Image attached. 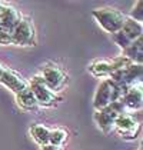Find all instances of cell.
<instances>
[{
  "label": "cell",
  "instance_id": "4fadbf2b",
  "mask_svg": "<svg viewBox=\"0 0 143 150\" xmlns=\"http://www.w3.org/2000/svg\"><path fill=\"white\" fill-rule=\"evenodd\" d=\"M122 103L125 106V109L127 112H135V110H140L142 107V100H143V93L140 84L129 87L127 90L122 94Z\"/></svg>",
  "mask_w": 143,
  "mask_h": 150
},
{
  "label": "cell",
  "instance_id": "ac0fdd59",
  "mask_svg": "<svg viewBox=\"0 0 143 150\" xmlns=\"http://www.w3.org/2000/svg\"><path fill=\"white\" fill-rule=\"evenodd\" d=\"M130 19L137 22V23H142L143 22V1L139 0L136 3V7H133V10L130 13Z\"/></svg>",
  "mask_w": 143,
  "mask_h": 150
},
{
  "label": "cell",
  "instance_id": "e0dca14e",
  "mask_svg": "<svg viewBox=\"0 0 143 150\" xmlns=\"http://www.w3.org/2000/svg\"><path fill=\"white\" fill-rule=\"evenodd\" d=\"M66 136H67V133H66L64 130H62V129L50 130V133H49V144L56 146V147H60V146L64 143Z\"/></svg>",
  "mask_w": 143,
  "mask_h": 150
},
{
  "label": "cell",
  "instance_id": "7c38bea8",
  "mask_svg": "<svg viewBox=\"0 0 143 150\" xmlns=\"http://www.w3.org/2000/svg\"><path fill=\"white\" fill-rule=\"evenodd\" d=\"M22 16L9 4H0V33H12L16 24L20 22Z\"/></svg>",
  "mask_w": 143,
  "mask_h": 150
},
{
  "label": "cell",
  "instance_id": "3957f363",
  "mask_svg": "<svg viewBox=\"0 0 143 150\" xmlns=\"http://www.w3.org/2000/svg\"><path fill=\"white\" fill-rule=\"evenodd\" d=\"M142 67H143L142 64H135V63H132L127 67L120 69V70H118V71H115V73H112L109 79L115 81L120 89L123 90V93H125V90H127L129 87L140 84L142 74H143Z\"/></svg>",
  "mask_w": 143,
  "mask_h": 150
},
{
  "label": "cell",
  "instance_id": "8992f818",
  "mask_svg": "<svg viewBox=\"0 0 143 150\" xmlns=\"http://www.w3.org/2000/svg\"><path fill=\"white\" fill-rule=\"evenodd\" d=\"M12 45L17 46H35L36 30L30 19L22 17L12 32Z\"/></svg>",
  "mask_w": 143,
  "mask_h": 150
},
{
  "label": "cell",
  "instance_id": "7a4b0ae2",
  "mask_svg": "<svg viewBox=\"0 0 143 150\" xmlns=\"http://www.w3.org/2000/svg\"><path fill=\"white\" fill-rule=\"evenodd\" d=\"M93 17L96 19V22L100 24L107 33L115 35L120 27L123 26L126 17L123 13H120L116 9L112 7H102V9H96L92 12Z\"/></svg>",
  "mask_w": 143,
  "mask_h": 150
},
{
  "label": "cell",
  "instance_id": "9a60e30c",
  "mask_svg": "<svg viewBox=\"0 0 143 150\" xmlns=\"http://www.w3.org/2000/svg\"><path fill=\"white\" fill-rule=\"evenodd\" d=\"M49 133H50V130L43 125H35V126L30 127L32 137L35 139V142L40 146L49 144Z\"/></svg>",
  "mask_w": 143,
  "mask_h": 150
},
{
  "label": "cell",
  "instance_id": "52a82bcc",
  "mask_svg": "<svg viewBox=\"0 0 143 150\" xmlns=\"http://www.w3.org/2000/svg\"><path fill=\"white\" fill-rule=\"evenodd\" d=\"M129 64H132L129 59H126L125 56H120V57H116L113 60H96L89 66V70L92 71V74H95L97 77H110L112 73H115L120 69H125Z\"/></svg>",
  "mask_w": 143,
  "mask_h": 150
},
{
  "label": "cell",
  "instance_id": "277c9868",
  "mask_svg": "<svg viewBox=\"0 0 143 150\" xmlns=\"http://www.w3.org/2000/svg\"><path fill=\"white\" fill-rule=\"evenodd\" d=\"M123 112H126L125 106L122 103V100L113 102L112 104L106 106L102 110H96L95 113V120L97 123L99 129L103 133H110L115 129V122L119 117V115H122Z\"/></svg>",
  "mask_w": 143,
  "mask_h": 150
},
{
  "label": "cell",
  "instance_id": "9c48e42d",
  "mask_svg": "<svg viewBox=\"0 0 143 150\" xmlns=\"http://www.w3.org/2000/svg\"><path fill=\"white\" fill-rule=\"evenodd\" d=\"M29 87L35 96L37 104H42V106H53V104L57 102V96L56 93L52 92L46 86V83L43 81L42 76H35L32 81L29 83Z\"/></svg>",
  "mask_w": 143,
  "mask_h": 150
},
{
  "label": "cell",
  "instance_id": "ba28073f",
  "mask_svg": "<svg viewBox=\"0 0 143 150\" xmlns=\"http://www.w3.org/2000/svg\"><path fill=\"white\" fill-rule=\"evenodd\" d=\"M115 127L118 129L120 136L127 140H133L137 137L140 130V119H137L133 112H123L115 122Z\"/></svg>",
  "mask_w": 143,
  "mask_h": 150
},
{
  "label": "cell",
  "instance_id": "6da1fadb",
  "mask_svg": "<svg viewBox=\"0 0 143 150\" xmlns=\"http://www.w3.org/2000/svg\"><path fill=\"white\" fill-rule=\"evenodd\" d=\"M123 90L115 83L110 80L109 77L103 79L100 81V84L97 86V90L95 93V99H93V106L96 110H102L106 106L112 104L113 102H118L122 99Z\"/></svg>",
  "mask_w": 143,
  "mask_h": 150
},
{
  "label": "cell",
  "instance_id": "d6986e66",
  "mask_svg": "<svg viewBox=\"0 0 143 150\" xmlns=\"http://www.w3.org/2000/svg\"><path fill=\"white\" fill-rule=\"evenodd\" d=\"M42 150H60V147L52 146V144H46V146H42Z\"/></svg>",
  "mask_w": 143,
  "mask_h": 150
},
{
  "label": "cell",
  "instance_id": "8fae6325",
  "mask_svg": "<svg viewBox=\"0 0 143 150\" xmlns=\"http://www.w3.org/2000/svg\"><path fill=\"white\" fill-rule=\"evenodd\" d=\"M42 79L52 92L60 90L66 83V76H64L63 70L56 64H49L46 67H43Z\"/></svg>",
  "mask_w": 143,
  "mask_h": 150
},
{
  "label": "cell",
  "instance_id": "ffe728a7",
  "mask_svg": "<svg viewBox=\"0 0 143 150\" xmlns=\"http://www.w3.org/2000/svg\"><path fill=\"white\" fill-rule=\"evenodd\" d=\"M0 4H1V1H0Z\"/></svg>",
  "mask_w": 143,
  "mask_h": 150
},
{
  "label": "cell",
  "instance_id": "5bb4252c",
  "mask_svg": "<svg viewBox=\"0 0 143 150\" xmlns=\"http://www.w3.org/2000/svg\"><path fill=\"white\" fill-rule=\"evenodd\" d=\"M122 56L129 59L132 63H135V64H142L143 62V39L142 37L135 40L130 46L123 49V54Z\"/></svg>",
  "mask_w": 143,
  "mask_h": 150
},
{
  "label": "cell",
  "instance_id": "44dd1931",
  "mask_svg": "<svg viewBox=\"0 0 143 150\" xmlns=\"http://www.w3.org/2000/svg\"><path fill=\"white\" fill-rule=\"evenodd\" d=\"M139 150H142V149H139Z\"/></svg>",
  "mask_w": 143,
  "mask_h": 150
},
{
  "label": "cell",
  "instance_id": "30bf717a",
  "mask_svg": "<svg viewBox=\"0 0 143 150\" xmlns=\"http://www.w3.org/2000/svg\"><path fill=\"white\" fill-rule=\"evenodd\" d=\"M0 83L9 87L16 96L24 92L26 89H29V83L22 76H19L17 73H14L13 70L7 67H3L1 64H0Z\"/></svg>",
  "mask_w": 143,
  "mask_h": 150
},
{
  "label": "cell",
  "instance_id": "2e32d148",
  "mask_svg": "<svg viewBox=\"0 0 143 150\" xmlns=\"http://www.w3.org/2000/svg\"><path fill=\"white\" fill-rule=\"evenodd\" d=\"M16 100H17L19 106H22L23 109H27V110L35 109L36 106H37V102H36V99H35V96H33V93H32V90H30V87L26 89V90L22 92L20 94H17V96H16Z\"/></svg>",
  "mask_w": 143,
  "mask_h": 150
},
{
  "label": "cell",
  "instance_id": "5b68a950",
  "mask_svg": "<svg viewBox=\"0 0 143 150\" xmlns=\"http://www.w3.org/2000/svg\"><path fill=\"white\" fill-rule=\"evenodd\" d=\"M143 33V26L142 23H137L135 20H132L130 17L125 20L123 26L120 27L119 30L112 35L113 42L120 47V49H126L127 46H130L135 40H137L139 37H142Z\"/></svg>",
  "mask_w": 143,
  "mask_h": 150
}]
</instances>
